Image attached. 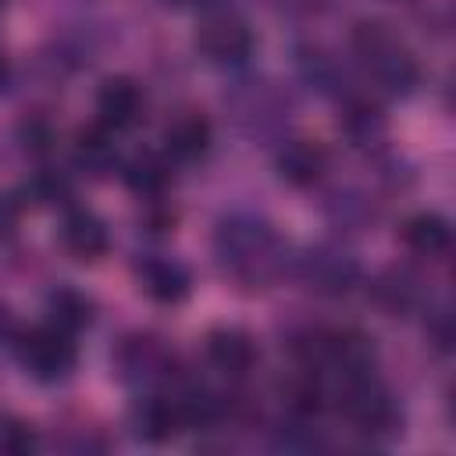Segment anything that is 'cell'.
<instances>
[{"label": "cell", "instance_id": "1", "mask_svg": "<svg viewBox=\"0 0 456 456\" xmlns=\"http://www.w3.org/2000/svg\"><path fill=\"white\" fill-rule=\"evenodd\" d=\"M214 260L224 278L260 289L278 278L289 264V246L274 235V228L256 214H228L214 232Z\"/></svg>", "mask_w": 456, "mask_h": 456}, {"label": "cell", "instance_id": "2", "mask_svg": "<svg viewBox=\"0 0 456 456\" xmlns=\"http://www.w3.org/2000/svg\"><path fill=\"white\" fill-rule=\"evenodd\" d=\"M349 50L385 96H410L417 89L420 68H417L413 53L406 50V43L388 25L356 21L349 32Z\"/></svg>", "mask_w": 456, "mask_h": 456}, {"label": "cell", "instance_id": "3", "mask_svg": "<svg viewBox=\"0 0 456 456\" xmlns=\"http://www.w3.org/2000/svg\"><path fill=\"white\" fill-rule=\"evenodd\" d=\"M338 410L367 442H388L399 435V424H403V413L392 392L374 378V370L338 381Z\"/></svg>", "mask_w": 456, "mask_h": 456}, {"label": "cell", "instance_id": "4", "mask_svg": "<svg viewBox=\"0 0 456 456\" xmlns=\"http://www.w3.org/2000/svg\"><path fill=\"white\" fill-rule=\"evenodd\" d=\"M11 346H14L21 370L43 385L64 381L78 363V349H75L71 335L57 324H36V328L14 331Z\"/></svg>", "mask_w": 456, "mask_h": 456}, {"label": "cell", "instance_id": "5", "mask_svg": "<svg viewBox=\"0 0 456 456\" xmlns=\"http://www.w3.org/2000/svg\"><path fill=\"white\" fill-rule=\"evenodd\" d=\"M296 274L317 296H346L360 285V260L338 242H314L296 256Z\"/></svg>", "mask_w": 456, "mask_h": 456}, {"label": "cell", "instance_id": "6", "mask_svg": "<svg viewBox=\"0 0 456 456\" xmlns=\"http://www.w3.org/2000/svg\"><path fill=\"white\" fill-rule=\"evenodd\" d=\"M114 370L125 385L142 388V392H157L175 374V353L160 338L135 331V335L121 338V346L114 349Z\"/></svg>", "mask_w": 456, "mask_h": 456}, {"label": "cell", "instance_id": "7", "mask_svg": "<svg viewBox=\"0 0 456 456\" xmlns=\"http://www.w3.org/2000/svg\"><path fill=\"white\" fill-rule=\"evenodd\" d=\"M196 50L210 61V64H246L256 50V36L249 28L246 18H239L235 11H210L200 28H196Z\"/></svg>", "mask_w": 456, "mask_h": 456}, {"label": "cell", "instance_id": "8", "mask_svg": "<svg viewBox=\"0 0 456 456\" xmlns=\"http://www.w3.org/2000/svg\"><path fill=\"white\" fill-rule=\"evenodd\" d=\"M57 239H61V249L71 260H78V264H96L110 249V232H107L103 217H96L86 207L64 210L61 228H57Z\"/></svg>", "mask_w": 456, "mask_h": 456}, {"label": "cell", "instance_id": "9", "mask_svg": "<svg viewBox=\"0 0 456 456\" xmlns=\"http://www.w3.org/2000/svg\"><path fill=\"white\" fill-rule=\"evenodd\" d=\"M132 435L150 442V445H160L167 438H175L182 428H185V413H182V403L178 395H160V392H146L135 406H132Z\"/></svg>", "mask_w": 456, "mask_h": 456}, {"label": "cell", "instance_id": "10", "mask_svg": "<svg viewBox=\"0 0 456 456\" xmlns=\"http://www.w3.org/2000/svg\"><path fill=\"white\" fill-rule=\"evenodd\" d=\"M142 89L125 78V75H114L107 78L100 89H96V121L107 128V132H128L142 121Z\"/></svg>", "mask_w": 456, "mask_h": 456}, {"label": "cell", "instance_id": "11", "mask_svg": "<svg viewBox=\"0 0 456 456\" xmlns=\"http://www.w3.org/2000/svg\"><path fill=\"white\" fill-rule=\"evenodd\" d=\"M203 349H207L210 367H217L224 378H246L260 360V349H256L253 335L242 331V328H232V324H221V328L207 331Z\"/></svg>", "mask_w": 456, "mask_h": 456}, {"label": "cell", "instance_id": "12", "mask_svg": "<svg viewBox=\"0 0 456 456\" xmlns=\"http://www.w3.org/2000/svg\"><path fill=\"white\" fill-rule=\"evenodd\" d=\"M135 281L160 306L182 303L192 289V278H189L185 264H178L175 256H142L139 267H135Z\"/></svg>", "mask_w": 456, "mask_h": 456}, {"label": "cell", "instance_id": "13", "mask_svg": "<svg viewBox=\"0 0 456 456\" xmlns=\"http://www.w3.org/2000/svg\"><path fill=\"white\" fill-rule=\"evenodd\" d=\"M274 171L285 185L292 189H306L314 182L324 178L328 171V150L321 142H310V139H289L278 153H274Z\"/></svg>", "mask_w": 456, "mask_h": 456}, {"label": "cell", "instance_id": "14", "mask_svg": "<svg viewBox=\"0 0 456 456\" xmlns=\"http://www.w3.org/2000/svg\"><path fill=\"white\" fill-rule=\"evenodd\" d=\"M235 118L249 128V132H271L281 125V118L289 114V100H281V93L274 86L264 82H249L232 96Z\"/></svg>", "mask_w": 456, "mask_h": 456}, {"label": "cell", "instance_id": "15", "mask_svg": "<svg viewBox=\"0 0 456 456\" xmlns=\"http://www.w3.org/2000/svg\"><path fill=\"white\" fill-rule=\"evenodd\" d=\"M71 164L78 175L86 178H107L118 171V146H114V132H107L103 125L82 128L71 142Z\"/></svg>", "mask_w": 456, "mask_h": 456}, {"label": "cell", "instance_id": "16", "mask_svg": "<svg viewBox=\"0 0 456 456\" xmlns=\"http://www.w3.org/2000/svg\"><path fill=\"white\" fill-rule=\"evenodd\" d=\"M403 246L413 253V256H424V260H445L449 249H452V228L442 214L435 210H420L413 217H406L403 224Z\"/></svg>", "mask_w": 456, "mask_h": 456}, {"label": "cell", "instance_id": "17", "mask_svg": "<svg viewBox=\"0 0 456 456\" xmlns=\"http://www.w3.org/2000/svg\"><path fill=\"white\" fill-rule=\"evenodd\" d=\"M210 139H214L210 121L192 114V110H185V114L167 121V128H164V153H167V160L189 164V160H200L210 150Z\"/></svg>", "mask_w": 456, "mask_h": 456}, {"label": "cell", "instance_id": "18", "mask_svg": "<svg viewBox=\"0 0 456 456\" xmlns=\"http://www.w3.org/2000/svg\"><path fill=\"white\" fill-rule=\"evenodd\" d=\"M370 292H374V303L381 306V310H388V314H413L420 303H424V285H420V278L413 274V271H406V267H385L378 278H374V285H370Z\"/></svg>", "mask_w": 456, "mask_h": 456}, {"label": "cell", "instance_id": "19", "mask_svg": "<svg viewBox=\"0 0 456 456\" xmlns=\"http://www.w3.org/2000/svg\"><path fill=\"white\" fill-rule=\"evenodd\" d=\"M338 128L356 146H370L385 135V118H381L378 103H370L360 93H349V96L338 100Z\"/></svg>", "mask_w": 456, "mask_h": 456}, {"label": "cell", "instance_id": "20", "mask_svg": "<svg viewBox=\"0 0 456 456\" xmlns=\"http://www.w3.org/2000/svg\"><path fill=\"white\" fill-rule=\"evenodd\" d=\"M296 64H299L303 78H306L317 93H324V96H331V100H342V96L353 93V86H349L342 64H338L328 50H321V46H303V50L296 53Z\"/></svg>", "mask_w": 456, "mask_h": 456}, {"label": "cell", "instance_id": "21", "mask_svg": "<svg viewBox=\"0 0 456 456\" xmlns=\"http://www.w3.org/2000/svg\"><path fill=\"white\" fill-rule=\"evenodd\" d=\"M121 182L139 200H160L171 185V164L157 153H139L121 167Z\"/></svg>", "mask_w": 456, "mask_h": 456}, {"label": "cell", "instance_id": "22", "mask_svg": "<svg viewBox=\"0 0 456 456\" xmlns=\"http://www.w3.org/2000/svg\"><path fill=\"white\" fill-rule=\"evenodd\" d=\"M46 317H50V324H57L68 335H75V331L93 324V299L86 292L71 289V285H57L46 296Z\"/></svg>", "mask_w": 456, "mask_h": 456}, {"label": "cell", "instance_id": "23", "mask_svg": "<svg viewBox=\"0 0 456 456\" xmlns=\"http://www.w3.org/2000/svg\"><path fill=\"white\" fill-rule=\"evenodd\" d=\"M324 214H328V221L338 224V228H367V224L374 221L370 200H367L363 192H353V189L331 192L328 203H324Z\"/></svg>", "mask_w": 456, "mask_h": 456}, {"label": "cell", "instance_id": "24", "mask_svg": "<svg viewBox=\"0 0 456 456\" xmlns=\"http://www.w3.org/2000/svg\"><path fill=\"white\" fill-rule=\"evenodd\" d=\"M25 196H28L36 207H57V203H68V200H71V178H68L64 171L39 167V171L25 182Z\"/></svg>", "mask_w": 456, "mask_h": 456}, {"label": "cell", "instance_id": "25", "mask_svg": "<svg viewBox=\"0 0 456 456\" xmlns=\"http://www.w3.org/2000/svg\"><path fill=\"white\" fill-rule=\"evenodd\" d=\"M39 445L32 424L14 413H0V456H28Z\"/></svg>", "mask_w": 456, "mask_h": 456}, {"label": "cell", "instance_id": "26", "mask_svg": "<svg viewBox=\"0 0 456 456\" xmlns=\"http://www.w3.org/2000/svg\"><path fill=\"white\" fill-rule=\"evenodd\" d=\"M18 142H21V150H25V153L43 157V153H50V150H53L57 132H53L50 118H43V114H28V118H21V125H18Z\"/></svg>", "mask_w": 456, "mask_h": 456}, {"label": "cell", "instance_id": "27", "mask_svg": "<svg viewBox=\"0 0 456 456\" xmlns=\"http://www.w3.org/2000/svg\"><path fill=\"white\" fill-rule=\"evenodd\" d=\"M18 221V203L11 196H0V235H7Z\"/></svg>", "mask_w": 456, "mask_h": 456}, {"label": "cell", "instance_id": "28", "mask_svg": "<svg viewBox=\"0 0 456 456\" xmlns=\"http://www.w3.org/2000/svg\"><path fill=\"white\" fill-rule=\"evenodd\" d=\"M285 11H296V14H310V11H317L324 0H278Z\"/></svg>", "mask_w": 456, "mask_h": 456}, {"label": "cell", "instance_id": "29", "mask_svg": "<svg viewBox=\"0 0 456 456\" xmlns=\"http://www.w3.org/2000/svg\"><path fill=\"white\" fill-rule=\"evenodd\" d=\"M11 338H14V324H11L7 306H0V346H4V342H11Z\"/></svg>", "mask_w": 456, "mask_h": 456}, {"label": "cell", "instance_id": "30", "mask_svg": "<svg viewBox=\"0 0 456 456\" xmlns=\"http://www.w3.org/2000/svg\"><path fill=\"white\" fill-rule=\"evenodd\" d=\"M164 4H175V7H192V4H207V0H164Z\"/></svg>", "mask_w": 456, "mask_h": 456}, {"label": "cell", "instance_id": "31", "mask_svg": "<svg viewBox=\"0 0 456 456\" xmlns=\"http://www.w3.org/2000/svg\"><path fill=\"white\" fill-rule=\"evenodd\" d=\"M0 4H4V0H0Z\"/></svg>", "mask_w": 456, "mask_h": 456}]
</instances>
